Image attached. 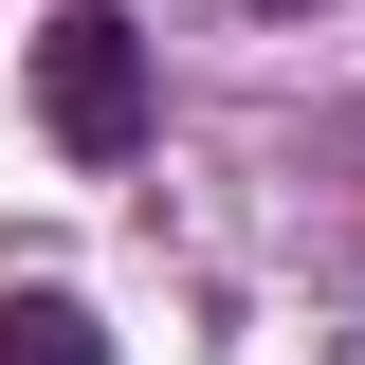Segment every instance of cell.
I'll list each match as a JSON object with an SVG mask.
<instances>
[{
  "label": "cell",
  "instance_id": "obj_3",
  "mask_svg": "<svg viewBox=\"0 0 365 365\" xmlns=\"http://www.w3.org/2000/svg\"><path fill=\"white\" fill-rule=\"evenodd\" d=\"M274 19H311V0H274Z\"/></svg>",
  "mask_w": 365,
  "mask_h": 365
},
{
  "label": "cell",
  "instance_id": "obj_2",
  "mask_svg": "<svg viewBox=\"0 0 365 365\" xmlns=\"http://www.w3.org/2000/svg\"><path fill=\"white\" fill-rule=\"evenodd\" d=\"M0 365H110V329L73 292H0Z\"/></svg>",
  "mask_w": 365,
  "mask_h": 365
},
{
  "label": "cell",
  "instance_id": "obj_1",
  "mask_svg": "<svg viewBox=\"0 0 365 365\" xmlns=\"http://www.w3.org/2000/svg\"><path fill=\"white\" fill-rule=\"evenodd\" d=\"M37 128L73 146V165H128V146H146V37L110 19V0H55V37H37Z\"/></svg>",
  "mask_w": 365,
  "mask_h": 365
}]
</instances>
